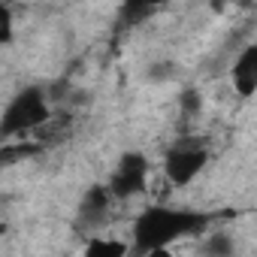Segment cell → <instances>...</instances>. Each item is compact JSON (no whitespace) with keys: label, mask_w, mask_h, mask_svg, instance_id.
I'll return each instance as SVG.
<instances>
[{"label":"cell","mask_w":257,"mask_h":257,"mask_svg":"<svg viewBox=\"0 0 257 257\" xmlns=\"http://www.w3.org/2000/svg\"><path fill=\"white\" fill-rule=\"evenodd\" d=\"M233 88L239 97H251L257 91V46H245L233 64Z\"/></svg>","instance_id":"5b68a950"},{"label":"cell","mask_w":257,"mask_h":257,"mask_svg":"<svg viewBox=\"0 0 257 257\" xmlns=\"http://www.w3.org/2000/svg\"><path fill=\"white\" fill-rule=\"evenodd\" d=\"M173 73H176V67H173L170 61L149 67V79H152V82H167V79H173Z\"/></svg>","instance_id":"7c38bea8"},{"label":"cell","mask_w":257,"mask_h":257,"mask_svg":"<svg viewBox=\"0 0 257 257\" xmlns=\"http://www.w3.org/2000/svg\"><path fill=\"white\" fill-rule=\"evenodd\" d=\"M52 115L49 109V97L40 85H28L22 88L4 109L0 115V137H19V134H28L34 127L46 124Z\"/></svg>","instance_id":"7a4b0ae2"},{"label":"cell","mask_w":257,"mask_h":257,"mask_svg":"<svg viewBox=\"0 0 257 257\" xmlns=\"http://www.w3.org/2000/svg\"><path fill=\"white\" fill-rule=\"evenodd\" d=\"M131 254V245L118 242V239H91L85 245L82 257H127Z\"/></svg>","instance_id":"ba28073f"},{"label":"cell","mask_w":257,"mask_h":257,"mask_svg":"<svg viewBox=\"0 0 257 257\" xmlns=\"http://www.w3.org/2000/svg\"><path fill=\"white\" fill-rule=\"evenodd\" d=\"M13 40V13L10 7H0V46Z\"/></svg>","instance_id":"8fae6325"},{"label":"cell","mask_w":257,"mask_h":257,"mask_svg":"<svg viewBox=\"0 0 257 257\" xmlns=\"http://www.w3.org/2000/svg\"><path fill=\"white\" fill-rule=\"evenodd\" d=\"M200 254L203 257H233L236 254V239L227 230H215L200 242Z\"/></svg>","instance_id":"52a82bcc"},{"label":"cell","mask_w":257,"mask_h":257,"mask_svg":"<svg viewBox=\"0 0 257 257\" xmlns=\"http://www.w3.org/2000/svg\"><path fill=\"white\" fill-rule=\"evenodd\" d=\"M155 13V7H146V4H127L124 10H121V19H124V25H140L146 16H152Z\"/></svg>","instance_id":"9c48e42d"},{"label":"cell","mask_w":257,"mask_h":257,"mask_svg":"<svg viewBox=\"0 0 257 257\" xmlns=\"http://www.w3.org/2000/svg\"><path fill=\"white\" fill-rule=\"evenodd\" d=\"M146 182H149V158L143 152H127L115 164L106 191L112 200H127V197L140 194L146 188Z\"/></svg>","instance_id":"277c9868"},{"label":"cell","mask_w":257,"mask_h":257,"mask_svg":"<svg viewBox=\"0 0 257 257\" xmlns=\"http://www.w3.org/2000/svg\"><path fill=\"white\" fill-rule=\"evenodd\" d=\"M109 206H112V197H109L106 185H94V188H88L85 197H82V206H79V218H82V224H100V221L106 218Z\"/></svg>","instance_id":"8992f818"},{"label":"cell","mask_w":257,"mask_h":257,"mask_svg":"<svg viewBox=\"0 0 257 257\" xmlns=\"http://www.w3.org/2000/svg\"><path fill=\"white\" fill-rule=\"evenodd\" d=\"M209 227V215L194 209H173V206H152L134 224V251L149 257L155 251H167L176 239L197 236Z\"/></svg>","instance_id":"6da1fadb"},{"label":"cell","mask_w":257,"mask_h":257,"mask_svg":"<svg viewBox=\"0 0 257 257\" xmlns=\"http://www.w3.org/2000/svg\"><path fill=\"white\" fill-rule=\"evenodd\" d=\"M34 149L31 146H0V167H7V164H13V161H22V158H28Z\"/></svg>","instance_id":"30bf717a"},{"label":"cell","mask_w":257,"mask_h":257,"mask_svg":"<svg viewBox=\"0 0 257 257\" xmlns=\"http://www.w3.org/2000/svg\"><path fill=\"white\" fill-rule=\"evenodd\" d=\"M182 112H185V115L200 112V94H197V91H185V97H182Z\"/></svg>","instance_id":"4fadbf2b"},{"label":"cell","mask_w":257,"mask_h":257,"mask_svg":"<svg viewBox=\"0 0 257 257\" xmlns=\"http://www.w3.org/2000/svg\"><path fill=\"white\" fill-rule=\"evenodd\" d=\"M206 164H209V146L203 140H182L167 152L164 173L173 185L185 188L206 170Z\"/></svg>","instance_id":"3957f363"}]
</instances>
